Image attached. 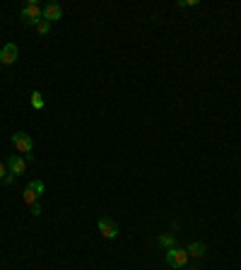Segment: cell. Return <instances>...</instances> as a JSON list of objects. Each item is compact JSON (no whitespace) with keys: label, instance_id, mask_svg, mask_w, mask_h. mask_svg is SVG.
I'll return each instance as SVG.
<instances>
[{"label":"cell","instance_id":"7","mask_svg":"<svg viewBox=\"0 0 241 270\" xmlns=\"http://www.w3.org/2000/svg\"><path fill=\"white\" fill-rule=\"evenodd\" d=\"M7 169H10V174H24V169H27V160L24 157H19V155H12V157H7Z\"/></svg>","mask_w":241,"mask_h":270},{"label":"cell","instance_id":"12","mask_svg":"<svg viewBox=\"0 0 241 270\" xmlns=\"http://www.w3.org/2000/svg\"><path fill=\"white\" fill-rule=\"evenodd\" d=\"M29 188H32L37 196H44V191H46V188H44V181H32V183H29Z\"/></svg>","mask_w":241,"mask_h":270},{"label":"cell","instance_id":"6","mask_svg":"<svg viewBox=\"0 0 241 270\" xmlns=\"http://www.w3.org/2000/svg\"><path fill=\"white\" fill-rule=\"evenodd\" d=\"M63 17V7L58 5V2H48V5H44V19L46 22H58V19Z\"/></svg>","mask_w":241,"mask_h":270},{"label":"cell","instance_id":"18","mask_svg":"<svg viewBox=\"0 0 241 270\" xmlns=\"http://www.w3.org/2000/svg\"><path fill=\"white\" fill-rule=\"evenodd\" d=\"M0 65H2V63H0Z\"/></svg>","mask_w":241,"mask_h":270},{"label":"cell","instance_id":"15","mask_svg":"<svg viewBox=\"0 0 241 270\" xmlns=\"http://www.w3.org/2000/svg\"><path fill=\"white\" fill-rule=\"evenodd\" d=\"M32 215H34V217L41 215V205H39V203H34V205H32Z\"/></svg>","mask_w":241,"mask_h":270},{"label":"cell","instance_id":"1","mask_svg":"<svg viewBox=\"0 0 241 270\" xmlns=\"http://www.w3.org/2000/svg\"><path fill=\"white\" fill-rule=\"evenodd\" d=\"M22 22L29 24V27H37L39 22H44V7L39 5L37 0H29V2L22 7Z\"/></svg>","mask_w":241,"mask_h":270},{"label":"cell","instance_id":"5","mask_svg":"<svg viewBox=\"0 0 241 270\" xmlns=\"http://www.w3.org/2000/svg\"><path fill=\"white\" fill-rule=\"evenodd\" d=\"M19 55V49L15 44H5L2 46V51H0V63H5V65H12L15 60H17Z\"/></svg>","mask_w":241,"mask_h":270},{"label":"cell","instance_id":"11","mask_svg":"<svg viewBox=\"0 0 241 270\" xmlns=\"http://www.w3.org/2000/svg\"><path fill=\"white\" fill-rule=\"evenodd\" d=\"M32 107L44 108V97H41V92H32Z\"/></svg>","mask_w":241,"mask_h":270},{"label":"cell","instance_id":"13","mask_svg":"<svg viewBox=\"0 0 241 270\" xmlns=\"http://www.w3.org/2000/svg\"><path fill=\"white\" fill-rule=\"evenodd\" d=\"M37 32L46 36L48 32H51V22H46V19H44V22H39V24H37Z\"/></svg>","mask_w":241,"mask_h":270},{"label":"cell","instance_id":"10","mask_svg":"<svg viewBox=\"0 0 241 270\" xmlns=\"http://www.w3.org/2000/svg\"><path fill=\"white\" fill-rule=\"evenodd\" d=\"M37 193H34V191H32V188H29V186H27V191H24V203H27V205H29V208H32V205H34V203H37Z\"/></svg>","mask_w":241,"mask_h":270},{"label":"cell","instance_id":"17","mask_svg":"<svg viewBox=\"0 0 241 270\" xmlns=\"http://www.w3.org/2000/svg\"><path fill=\"white\" fill-rule=\"evenodd\" d=\"M5 176H7V174H5V164H2V162H0V181H2V179H5Z\"/></svg>","mask_w":241,"mask_h":270},{"label":"cell","instance_id":"3","mask_svg":"<svg viewBox=\"0 0 241 270\" xmlns=\"http://www.w3.org/2000/svg\"><path fill=\"white\" fill-rule=\"evenodd\" d=\"M96 227H99V234L104 236V239H116L118 236V224L113 222L111 217H99Z\"/></svg>","mask_w":241,"mask_h":270},{"label":"cell","instance_id":"4","mask_svg":"<svg viewBox=\"0 0 241 270\" xmlns=\"http://www.w3.org/2000/svg\"><path fill=\"white\" fill-rule=\"evenodd\" d=\"M12 145L17 147L22 155H27L29 157V152H32V147H34V143H32V138L27 135V133H22V130H17L15 135H12Z\"/></svg>","mask_w":241,"mask_h":270},{"label":"cell","instance_id":"9","mask_svg":"<svg viewBox=\"0 0 241 270\" xmlns=\"http://www.w3.org/2000/svg\"><path fill=\"white\" fill-rule=\"evenodd\" d=\"M159 246H164V249H174L176 246V239H174V234H162L159 236Z\"/></svg>","mask_w":241,"mask_h":270},{"label":"cell","instance_id":"8","mask_svg":"<svg viewBox=\"0 0 241 270\" xmlns=\"http://www.w3.org/2000/svg\"><path fill=\"white\" fill-rule=\"evenodd\" d=\"M186 251H188V258H203L205 256V244L203 241H193Z\"/></svg>","mask_w":241,"mask_h":270},{"label":"cell","instance_id":"2","mask_svg":"<svg viewBox=\"0 0 241 270\" xmlns=\"http://www.w3.org/2000/svg\"><path fill=\"white\" fill-rule=\"evenodd\" d=\"M164 261H167L169 268H174V270L186 268V266H188V251H186V249H179V246H174V249H169L167 251Z\"/></svg>","mask_w":241,"mask_h":270},{"label":"cell","instance_id":"16","mask_svg":"<svg viewBox=\"0 0 241 270\" xmlns=\"http://www.w3.org/2000/svg\"><path fill=\"white\" fill-rule=\"evenodd\" d=\"M15 179H17V176H15V174H7V176H5V183H7V186H12V183H15Z\"/></svg>","mask_w":241,"mask_h":270},{"label":"cell","instance_id":"14","mask_svg":"<svg viewBox=\"0 0 241 270\" xmlns=\"http://www.w3.org/2000/svg\"><path fill=\"white\" fill-rule=\"evenodd\" d=\"M193 5H198L195 0H179V7H193Z\"/></svg>","mask_w":241,"mask_h":270}]
</instances>
